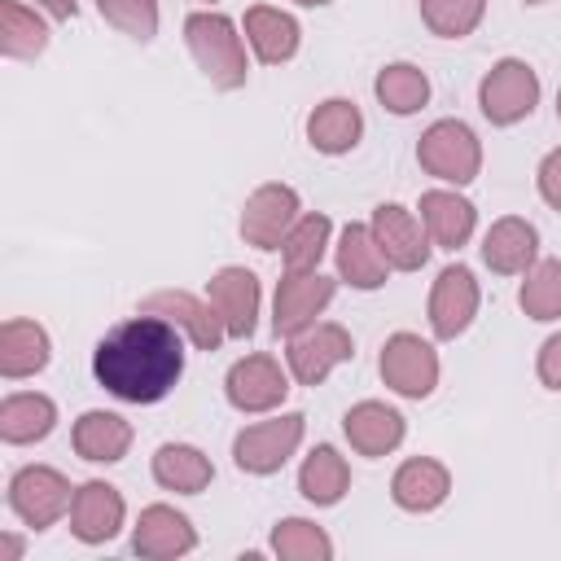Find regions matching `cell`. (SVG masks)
Returning a JSON list of instances; mask_svg holds the SVG:
<instances>
[{
  "label": "cell",
  "mask_w": 561,
  "mask_h": 561,
  "mask_svg": "<svg viewBox=\"0 0 561 561\" xmlns=\"http://www.w3.org/2000/svg\"><path fill=\"white\" fill-rule=\"evenodd\" d=\"M92 377L123 403H158L184 377V333L162 316L136 311L92 346Z\"/></svg>",
  "instance_id": "obj_1"
},
{
  "label": "cell",
  "mask_w": 561,
  "mask_h": 561,
  "mask_svg": "<svg viewBox=\"0 0 561 561\" xmlns=\"http://www.w3.org/2000/svg\"><path fill=\"white\" fill-rule=\"evenodd\" d=\"M184 44L197 61V70L210 79V88L219 92H237L245 88L250 61H245V39L237 31V22L219 9H193L184 18Z\"/></svg>",
  "instance_id": "obj_2"
},
{
  "label": "cell",
  "mask_w": 561,
  "mask_h": 561,
  "mask_svg": "<svg viewBox=\"0 0 561 561\" xmlns=\"http://www.w3.org/2000/svg\"><path fill=\"white\" fill-rule=\"evenodd\" d=\"M416 162H421L425 175H434V180H443V184H451V188H465V184H473L478 171H482V140H478V131H473L469 123H460V118H438V123H430V127L421 131V140H416Z\"/></svg>",
  "instance_id": "obj_3"
},
{
  "label": "cell",
  "mask_w": 561,
  "mask_h": 561,
  "mask_svg": "<svg viewBox=\"0 0 561 561\" xmlns=\"http://www.w3.org/2000/svg\"><path fill=\"white\" fill-rule=\"evenodd\" d=\"M539 105V75L522 57H500L478 83V110L491 127H513Z\"/></svg>",
  "instance_id": "obj_4"
},
{
  "label": "cell",
  "mask_w": 561,
  "mask_h": 561,
  "mask_svg": "<svg viewBox=\"0 0 561 561\" xmlns=\"http://www.w3.org/2000/svg\"><path fill=\"white\" fill-rule=\"evenodd\" d=\"M302 434H307V416L302 412H280V416L254 421L232 438V465L241 473H254V478L280 473L285 460L298 451Z\"/></svg>",
  "instance_id": "obj_5"
},
{
  "label": "cell",
  "mask_w": 561,
  "mask_h": 561,
  "mask_svg": "<svg viewBox=\"0 0 561 561\" xmlns=\"http://www.w3.org/2000/svg\"><path fill=\"white\" fill-rule=\"evenodd\" d=\"M75 504V486L61 469L53 465H22L9 478V508L26 530H48L57 526Z\"/></svg>",
  "instance_id": "obj_6"
},
{
  "label": "cell",
  "mask_w": 561,
  "mask_h": 561,
  "mask_svg": "<svg viewBox=\"0 0 561 561\" xmlns=\"http://www.w3.org/2000/svg\"><path fill=\"white\" fill-rule=\"evenodd\" d=\"M381 381L399 394V399H430L438 386V351L421 337V333H390L381 342V359H377Z\"/></svg>",
  "instance_id": "obj_7"
},
{
  "label": "cell",
  "mask_w": 561,
  "mask_h": 561,
  "mask_svg": "<svg viewBox=\"0 0 561 561\" xmlns=\"http://www.w3.org/2000/svg\"><path fill=\"white\" fill-rule=\"evenodd\" d=\"M224 394L237 412L245 416H263V412H276L285 399H289V368H280L276 355H245L228 368L224 377Z\"/></svg>",
  "instance_id": "obj_8"
},
{
  "label": "cell",
  "mask_w": 561,
  "mask_h": 561,
  "mask_svg": "<svg viewBox=\"0 0 561 561\" xmlns=\"http://www.w3.org/2000/svg\"><path fill=\"white\" fill-rule=\"evenodd\" d=\"M298 215H302L298 188L294 184H280V180H267L241 206V237L254 250H280V241L289 237V228L298 224Z\"/></svg>",
  "instance_id": "obj_9"
},
{
  "label": "cell",
  "mask_w": 561,
  "mask_h": 561,
  "mask_svg": "<svg viewBox=\"0 0 561 561\" xmlns=\"http://www.w3.org/2000/svg\"><path fill=\"white\" fill-rule=\"evenodd\" d=\"M355 355V337L333 324V320H316L311 329L294 333L289 337V351H285V368L298 386H320L333 368H342L346 359Z\"/></svg>",
  "instance_id": "obj_10"
},
{
  "label": "cell",
  "mask_w": 561,
  "mask_h": 561,
  "mask_svg": "<svg viewBox=\"0 0 561 561\" xmlns=\"http://www.w3.org/2000/svg\"><path fill=\"white\" fill-rule=\"evenodd\" d=\"M337 280L324 272H285L272 298V333L276 337H294L302 329H311L320 320V311L333 302Z\"/></svg>",
  "instance_id": "obj_11"
},
{
  "label": "cell",
  "mask_w": 561,
  "mask_h": 561,
  "mask_svg": "<svg viewBox=\"0 0 561 561\" xmlns=\"http://www.w3.org/2000/svg\"><path fill=\"white\" fill-rule=\"evenodd\" d=\"M478 302H482L478 276L465 263H447L434 276V289H430V329H434V337L438 342H456L473 324Z\"/></svg>",
  "instance_id": "obj_12"
},
{
  "label": "cell",
  "mask_w": 561,
  "mask_h": 561,
  "mask_svg": "<svg viewBox=\"0 0 561 561\" xmlns=\"http://www.w3.org/2000/svg\"><path fill=\"white\" fill-rule=\"evenodd\" d=\"M140 311L171 320L197 351H219V342L228 337V329H224L215 302H210V298H197V294H188V289H153V294L140 298Z\"/></svg>",
  "instance_id": "obj_13"
},
{
  "label": "cell",
  "mask_w": 561,
  "mask_h": 561,
  "mask_svg": "<svg viewBox=\"0 0 561 561\" xmlns=\"http://www.w3.org/2000/svg\"><path fill=\"white\" fill-rule=\"evenodd\" d=\"M368 228H373V237H377V245H381V254H386V263H390L394 272H421V267H425L434 241H430L421 215H412V210L399 206V202H381V206L373 210Z\"/></svg>",
  "instance_id": "obj_14"
},
{
  "label": "cell",
  "mask_w": 561,
  "mask_h": 561,
  "mask_svg": "<svg viewBox=\"0 0 561 561\" xmlns=\"http://www.w3.org/2000/svg\"><path fill=\"white\" fill-rule=\"evenodd\" d=\"M206 298L215 302V311H219V320H224V329H228L232 342H245L254 333L263 294H259V276L250 267H237V263L219 267L206 280Z\"/></svg>",
  "instance_id": "obj_15"
},
{
  "label": "cell",
  "mask_w": 561,
  "mask_h": 561,
  "mask_svg": "<svg viewBox=\"0 0 561 561\" xmlns=\"http://www.w3.org/2000/svg\"><path fill=\"white\" fill-rule=\"evenodd\" d=\"M193 548H197V530H193V522L175 504L140 508L136 530H131V552L136 557H145V561H175V557H188Z\"/></svg>",
  "instance_id": "obj_16"
},
{
  "label": "cell",
  "mask_w": 561,
  "mask_h": 561,
  "mask_svg": "<svg viewBox=\"0 0 561 561\" xmlns=\"http://www.w3.org/2000/svg\"><path fill=\"white\" fill-rule=\"evenodd\" d=\"M127 522V504L123 491L92 478L83 486H75V504H70V530L79 543H110Z\"/></svg>",
  "instance_id": "obj_17"
},
{
  "label": "cell",
  "mask_w": 561,
  "mask_h": 561,
  "mask_svg": "<svg viewBox=\"0 0 561 561\" xmlns=\"http://www.w3.org/2000/svg\"><path fill=\"white\" fill-rule=\"evenodd\" d=\"M342 434H346V443H351L359 456L377 460V456H390V451L403 443L408 425H403V412H399V408H390V403H381V399H359L355 408H346Z\"/></svg>",
  "instance_id": "obj_18"
},
{
  "label": "cell",
  "mask_w": 561,
  "mask_h": 561,
  "mask_svg": "<svg viewBox=\"0 0 561 561\" xmlns=\"http://www.w3.org/2000/svg\"><path fill=\"white\" fill-rule=\"evenodd\" d=\"M539 259V228L522 215H504L482 237V263L495 276H522Z\"/></svg>",
  "instance_id": "obj_19"
},
{
  "label": "cell",
  "mask_w": 561,
  "mask_h": 561,
  "mask_svg": "<svg viewBox=\"0 0 561 561\" xmlns=\"http://www.w3.org/2000/svg\"><path fill=\"white\" fill-rule=\"evenodd\" d=\"M451 495V473L434 456H408L390 478V500L403 513H434Z\"/></svg>",
  "instance_id": "obj_20"
},
{
  "label": "cell",
  "mask_w": 561,
  "mask_h": 561,
  "mask_svg": "<svg viewBox=\"0 0 561 561\" xmlns=\"http://www.w3.org/2000/svg\"><path fill=\"white\" fill-rule=\"evenodd\" d=\"M416 210H421V224H425V232H430V241L438 250H460L473 237V228H478L473 202L460 197L456 188H430V193H421Z\"/></svg>",
  "instance_id": "obj_21"
},
{
  "label": "cell",
  "mask_w": 561,
  "mask_h": 561,
  "mask_svg": "<svg viewBox=\"0 0 561 561\" xmlns=\"http://www.w3.org/2000/svg\"><path fill=\"white\" fill-rule=\"evenodd\" d=\"M53 359V342H48V329L26 320V316H13L0 324V377L4 381H22V377H35L44 373Z\"/></svg>",
  "instance_id": "obj_22"
},
{
  "label": "cell",
  "mask_w": 561,
  "mask_h": 561,
  "mask_svg": "<svg viewBox=\"0 0 561 561\" xmlns=\"http://www.w3.org/2000/svg\"><path fill=\"white\" fill-rule=\"evenodd\" d=\"M131 421L118 416V412H105V408H88L75 430H70V443L83 460L92 465H118L127 451H131Z\"/></svg>",
  "instance_id": "obj_23"
},
{
  "label": "cell",
  "mask_w": 561,
  "mask_h": 561,
  "mask_svg": "<svg viewBox=\"0 0 561 561\" xmlns=\"http://www.w3.org/2000/svg\"><path fill=\"white\" fill-rule=\"evenodd\" d=\"M394 267L386 263L377 237L368 224H346L337 237V280H346L351 289H381L386 276Z\"/></svg>",
  "instance_id": "obj_24"
},
{
  "label": "cell",
  "mask_w": 561,
  "mask_h": 561,
  "mask_svg": "<svg viewBox=\"0 0 561 561\" xmlns=\"http://www.w3.org/2000/svg\"><path fill=\"white\" fill-rule=\"evenodd\" d=\"M245 44L254 48V57L263 66H285V61H294V53L302 44V26L285 9L254 4V9H245Z\"/></svg>",
  "instance_id": "obj_25"
},
{
  "label": "cell",
  "mask_w": 561,
  "mask_h": 561,
  "mask_svg": "<svg viewBox=\"0 0 561 561\" xmlns=\"http://www.w3.org/2000/svg\"><path fill=\"white\" fill-rule=\"evenodd\" d=\"M359 136H364V114L346 96H329V101H320L307 114V140H311V149H320L329 158L351 153L359 145Z\"/></svg>",
  "instance_id": "obj_26"
},
{
  "label": "cell",
  "mask_w": 561,
  "mask_h": 561,
  "mask_svg": "<svg viewBox=\"0 0 561 561\" xmlns=\"http://www.w3.org/2000/svg\"><path fill=\"white\" fill-rule=\"evenodd\" d=\"M57 425V403L39 390H13L0 399V438L9 447H26L48 438Z\"/></svg>",
  "instance_id": "obj_27"
},
{
  "label": "cell",
  "mask_w": 561,
  "mask_h": 561,
  "mask_svg": "<svg viewBox=\"0 0 561 561\" xmlns=\"http://www.w3.org/2000/svg\"><path fill=\"white\" fill-rule=\"evenodd\" d=\"M149 473H153V482H158L162 491L197 495V491L210 486L215 465H210V456H206L202 447H193V443H162V447L153 451V460H149Z\"/></svg>",
  "instance_id": "obj_28"
},
{
  "label": "cell",
  "mask_w": 561,
  "mask_h": 561,
  "mask_svg": "<svg viewBox=\"0 0 561 561\" xmlns=\"http://www.w3.org/2000/svg\"><path fill=\"white\" fill-rule=\"evenodd\" d=\"M298 491L316 508H333L351 491V465L333 443H316L298 469Z\"/></svg>",
  "instance_id": "obj_29"
},
{
  "label": "cell",
  "mask_w": 561,
  "mask_h": 561,
  "mask_svg": "<svg viewBox=\"0 0 561 561\" xmlns=\"http://www.w3.org/2000/svg\"><path fill=\"white\" fill-rule=\"evenodd\" d=\"M44 48H48V22L22 0H0V53L9 61H35Z\"/></svg>",
  "instance_id": "obj_30"
},
{
  "label": "cell",
  "mask_w": 561,
  "mask_h": 561,
  "mask_svg": "<svg viewBox=\"0 0 561 561\" xmlns=\"http://www.w3.org/2000/svg\"><path fill=\"white\" fill-rule=\"evenodd\" d=\"M373 92H377L381 110L408 118V114H416V110L430 101V79H425V70L412 66V61H390V66L377 70Z\"/></svg>",
  "instance_id": "obj_31"
},
{
  "label": "cell",
  "mask_w": 561,
  "mask_h": 561,
  "mask_svg": "<svg viewBox=\"0 0 561 561\" xmlns=\"http://www.w3.org/2000/svg\"><path fill=\"white\" fill-rule=\"evenodd\" d=\"M329 237H333V219L320 215V210H307L298 215V224L289 228V237L280 241V263L285 272H320V259L329 250Z\"/></svg>",
  "instance_id": "obj_32"
},
{
  "label": "cell",
  "mask_w": 561,
  "mask_h": 561,
  "mask_svg": "<svg viewBox=\"0 0 561 561\" xmlns=\"http://www.w3.org/2000/svg\"><path fill=\"white\" fill-rule=\"evenodd\" d=\"M522 276L526 280L517 289V307L539 324L561 320V259H535Z\"/></svg>",
  "instance_id": "obj_33"
},
{
  "label": "cell",
  "mask_w": 561,
  "mask_h": 561,
  "mask_svg": "<svg viewBox=\"0 0 561 561\" xmlns=\"http://www.w3.org/2000/svg\"><path fill=\"white\" fill-rule=\"evenodd\" d=\"M267 548H272L280 561H329V557H333V539H329L316 522H307V517H280V522L272 526Z\"/></svg>",
  "instance_id": "obj_34"
},
{
  "label": "cell",
  "mask_w": 561,
  "mask_h": 561,
  "mask_svg": "<svg viewBox=\"0 0 561 561\" xmlns=\"http://www.w3.org/2000/svg\"><path fill=\"white\" fill-rule=\"evenodd\" d=\"M486 0H421V22L438 39H465L478 31Z\"/></svg>",
  "instance_id": "obj_35"
},
{
  "label": "cell",
  "mask_w": 561,
  "mask_h": 561,
  "mask_svg": "<svg viewBox=\"0 0 561 561\" xmlns=\"http://www.w3.org/2000/svg\"><path fill=\"white\" fill-rule=\"evenodd\" d=\"M96 13L136 44L158 35V0H96Z\"/></svg>",
  "instance_id": "obj_36"
},
{
  "label": "cell",
  "mask_w": 561,
  "mask_h": 561,
  "mask_svg": "<svg viewBox=\"0 0 561 561\" xmlns=\"http://www.w3.org/2000/svg\"><path fill=\"white\" fill-rule=\"evenodd\" d=\"M535 377H539L548 390H561V329H557V333H548V337L539 342Z\"/></svg>",
  "instance_id": "obj_37"
},
{
  "label": "cell",
  "mask_w": 561,
  "mask_h": 561,
  "mask_svg": "<svg viewBox=\"0 0 561 561\" xmlns=\"http://www.w3.org/2000/svg\"><path fill=\"white\" fill-rule=\"evenodd\" d=\"M535 184H539V197H543L552 210H561V145H557L552 153H543V162H539V171H535Z\"/></svg>",
  "instance_id": "obj_38"
},
{
  "label": "cell",
  "mask_w": 561,
  "mask_h": 561,
  "mask_svg": "<svg viewBox=\"0 0 561 561\" xmlns=\"http://www.w3.org/2000/svg\"><path fill=\"white\" fill-rule=\"evenodd\" d=\"M35 9H44L48 18H57V22H70V18H79V0H31Z\"/></svg>",
  "instance_id": "obj_39"
},
{
  "label": "cell",
  "mask_w": 561,
  "mask_h": 561,
  "mask_svg": "<svg viewBox=\"0 0 561 561\" xmlns=\"http://www.w3.org/2000/svg\"><path fill=\"white\" fill-rule=\"evenodd\" d=\"M4 557H9V561L22 557V539H18V535H4Z\"/></svg>",
  "instance_id": "obj_40"
},
{
  "label": "cell",
  "mask_w": 561,
  "mask_h": 561,
  "mask_svg": "<svg viewBox=\"0 0 561 561\" xmlns=\"http://www.w3.org/2000/svg\"><path fill=\"white\" fill-rule=\"evenodd\" d=\"M294 4H302V9H320V4H329V0H294Z\"/></svg>",
  "instance_id": "obj_41"
},
{
  "label": "cell",
  "mask_w": 561,
  "mask_h": 561,
  "mask_svg": "<svg viewBox=\"0 0 561 561\" xmlns=\"http://www.w3.org/2000/svg\"><path fill=\"white\" fill-rule=\"evenodd\" d=\"M557 118H561V92H557Z\"/></svg>",
  "instance_id": "obj_42"
},
{
  "label": "cell",
  "mask_w": 561,
  "mask_h": 561,
  "mask_svg": "<svg viewBox=\"0 0 561 561\" xmlns=\"http://www.w3.org/2000/svg\"><path fill=\"white\" fill-rule=\"evenodd\" d=\"M526 4H548V0H526Z\"/></svg>",
  "instance_id": "obj_43"
},
{
  "label": "cell",
  "mask_w": 561,
  "mask_h": 561,
  "mask_svg": "<svg viewBox=\"0 0 561 561\" xmlns=\"http://www.w3.org/2000/svg\"><path fill=\"white\" fill-rule=\"evenodd\" d=\"M197 4H210V0H197Z\"/></svg>",
  "instance_id": "obj_44"
}]
</instances>
